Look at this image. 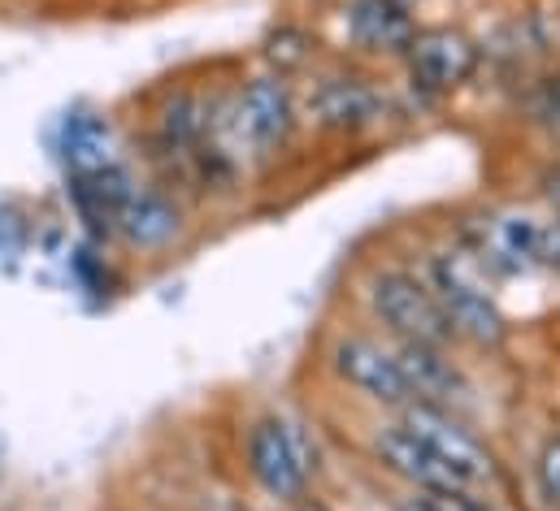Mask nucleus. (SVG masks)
<instances>
[{
	"mask_svg": "<svg viewBox=\"0 0 560 511\" xmlns=\"http://www.w3.org/2000/svg\"><path fill=\"white\" fill-rule=\"evenodd\" d=\"M365 295H370L374 317L400 343H434V347L456 343V334H452V325H447L434 290L421 277H413V273H405V269H378L370 277V290Z\"/></svg>",
	"mask_w": 560,
	"mask_h": 511,
	"instance_id": "1",
	"label": "nucleus"
},
{
	"mask_svg": "<svg viewBox=\"0 0 560 511\" xmlns=\"http://www.w3.org/2000/svg\"><path fill=\"white\" fill-rule=\"evenodd\" d=\"M452 325L456 338L474 343V347H500L509 325L495 308V299L487 295V286L474 277V269L460 255H434L430 260V282H425Z\"/></svg>",
	"mask_w": 560,
	"mask_h": 511,
	"instance_id": "2",
	"label": "nucleus"
},
{
	"mask_svg": "<svg viewBox=\"0 0 560 511\" xmlns=\"http://www.w3.org/2000/svg\"><path fill=\"white\" fill-rule=\"evenodd\" d=\"M400 425L409 429V433H418L421 442L474 490V486H487L491 477H495V455L456 420V416H447V407H439V403H405L400 407Z\"/></svg>",
	"mask_w": 560,
	"mask_h": 511,
	"instance_id": "3",
	"label": "nucleus"
},
{
	"mask_svg": "<svg viewBox=\"0 0 560 511\" xmlns=\"http://www.w3.org/2000/svg\"><path fill=\"white\" fill-rule=\"evenodd\" d=\"M409 79L425 96H452L478 70V44L460 26H418L409 52Z\"/></svg>",
	"mask_w": 560,
	"mask_h": 511,
	"instance_id": "4",
	"label": "nucleus"
},
{
	"mask_svg": "<svg viewBox=\"0 0 560 511\" xmlns=\"http://www.w3.org/2000/svg\"><path fill=\"white\" fill-rule=\"evenodd\" d=\"M330 369L339 382H348L357 394L383 403V407H405L413 403V390L405 382L400 365H396V352L378 347L374 338H361V334H348L330 347Z\"/></svg>",
	"mask_w": 560,
	"mask_h": 511,
	"instance_id": "5",
	"label": "nucleus"
},
{
	"mask_svg": "<svg viewBox=\"0 0 560 511\" xmlns=\"http://www.w3.org/2000/svg\"><path fill=\"white\" fill-rule=\"evenodd\" d=\"M244 460H248L253 482H257L270 499H279V503H300V499L308 495V473H304V464L295 460L291 438H287V425H282L279 416H266V420H257V425L248 429V438H244Z\"/></svg>",
	"mask_w": 560,
	"mask_h": 511,
	"instance_id": "6",
	"label": "nucleus"
},
{
	"mask_svg": "<svg viewBox=\"0 0 560 511\" xmlns=\"http://www.w3.org/2000/svg\"><path fill=\"white\" fill-rule=\"evenodd\" d=\"M374 455H378V464L392 473V477H400V482H409L413 490L421 495H452V490H469L425 442H421L418 433H409L405 425H387V429H378L374 433Z\"/></svg>",
	"mask_w": 560,
	"mask_h": 511,
	"instance_id": "7",
	"label": "nucleus"
},
{
	"mask_svg": "<svg viewBox=\"0 0 560 511\" xmlns=\"http://www.w3.org/2000/svg\"><path fill=\"white\" fill-rule=\"evenodd\" d=\"M295 127V100H291V87L279 74H266V79H253L235 105V130L240 139H248L253 147L270 152L287 143V134Z\"/></svg>",
	"mask_w": 560,
	"mask_h": 511,
	"instance_id": "8",
	"label": "nucleus"
},
{
	"mask_svg": "<svg viewBox=\"0 0 560 511\" xmlns=\"http://www.w3.org/2000/svg\"><path fill=\"white\" fill-rule=\"evenodd\" d=\"M343 22H348V35L365 52H396V57H405L413 35H418L413 9H400L396 0H348L343 4Z\"/></svg>",
	"mask_w": 560,
	"mask_h": 511,
	"instance_id": "9",
	"label": "nucleus"
},
{
	"mask_svg": "<svg viewBox=\"0 0 560 511\" xmlns=\"http://www.w3.org/2000/svg\"><path fill=\"white\" fill-rule=\"evenodd\" d=\"M114 235H122V243H131L136 252H161L183 235V213L165 195L136 187L114 217Z\"/></svg>",
	"mask_w": 560,
	"mask_h": 511,
	"instance_id": "10",
	"label": "nucleus"
},
{
	"mask_svg": "<svg viewBox=\"0 0 560 511\" xmlns=\"http://www.w3.org/2000/svg\"><path fill=\"white\" fill-rule=\"evenodd\" d=\"M396 365L405 373V382L413 390L418 403H452L460 390H465V378L460 369L447 360V347H434V343H400L396 347Z\"/></svg>",
	"mask_w": 560,
	"mask_h": 511,
	"instance_id": "11",
	"label": "nucleus"
},
{
	"mask_svg": "<svg viewBox=\"0 0 560 511\" xmlns=\"http://www.w3.org/2000/svg\"><path fill=\"white\" fill-rule=\"evenodd\" d=\"M313 114L326 130H361L378 118V96L357 79H326L313 96Z\"/></svg>",
	"mask_w": 560,
	"mask_h": 511,
	"instance_id": "12",
	"label": "nucleus"
},
{
	"mask_svg": "<svg viewBox=\"0 0 560 511\" xmlns=\"http://www.w3.org/2000/svg\"><path fill=\"white\" fill-rule=\"evenodd\" d=\"M61 147H66V165L74 174H96V169L118 165V156H114V130H109L105 118H92V114H79V118L66 122Z\"/></svg>",
	"mask_w": 560,
	"mask_h": 511,
	"instance_id": "13",
	"label": "nucleus"
},
{
	"mask_svg": "<svg viewBox=\"0 0 560 511\" xmlns=\"http://www.w3.org/2000/svg\"><path fill=\"white\" fill-rule=\"evenodd\" d=\"M261 57L270 61V70H275L279 79H287V74H295V70H304V66H308V57H313V39H308V31H304V26L282 22V26H275V31L266 35Z\"/></svg>",
	"mask_w": 560,
	"mask_h": 511,
	"instance_id": "14",
	"label": "nucleus"
},
{
	"mask_svg": "<svg viewBox=\"0 0 560 511\" xmlns=\"http://www.w3.org/2000/svg\"><path fill=\"white\" fill-rule=\"evenodd\" d=\"M535 473H539V495H544V503L560 511V433H552V438L544 442Z\"/></svg>",
	"mask_w": 560,
	"mask_h": 511,
	"instance_id": "15",
	"label": "nucleus"
},
{
	"mask_svg": "<svg viewBox=\"0 0 560 511\" xmlns=\"http://www.w3.org/2000/svg\"><path fill=\"white\" fill-rule=\"evenodd\" d=\"M443 511H495L487 499H474V490H452V495H430Z\"/></svg>",
	"mask_w": 560,
	"mask_h": 511,
	"instance_id": "16",
	"label": "nucleus"
},
{
	"mask_svg": "<svg viewBox=\"0 0 560 511\" xmlns=\"http://www.w3.org/2000/svg\"><path fill=\"white\" fill-rule=\"evenodd\" d=\"M396 511H443V508H439V503H434L430 495H421V490H413L409 499H400V503H396Z\"/></svg>",
	"mask_w": 560,
	"mask_h": 511,
	"instance_id": "17",
	"label": "nucleus"
},
{
	"mask_svg": "<svg viewBox=\"0 0 560 511\" xmlns=\"http://www.w3.org/2000/svg\"><path fill=\"white\" fill-rule=\"evenodd\" d=\"M291 511H330V508H326L322 499H308V495H304L300 503H291Z\"/></svg>",
	"mask_w": 560,
	"mask_h": 511,
	"instance_id": "18",
	"label": "nucleus"
},
{
	"mask_svg": "<svg viewBox=\"0 0 560 511\" xmlns=\"http://www.w3.org/2000/svg\"><path fill=\"white\" fill-rule=\"evenodd\" d=\"M396 4H400V9H413V4H418V0H396Z\"/></svg>",
	"mask_w": 560,
	"mask_h": 511,
	"instance_id": "19",
	"label": "nucleus"
}]
</instances>
